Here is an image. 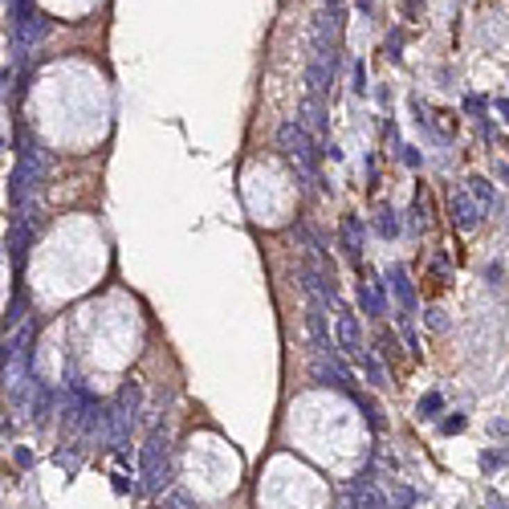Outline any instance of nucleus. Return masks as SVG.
Instances as JSON below:
<instances>
[{
  "label": "nucleus",
  "mask_w": 509,
  "mask_h": 509,
  "mask_svg": "<svg viewBox=\"0 0 509 509\" xmlns=\"http://www.w3.org/2000/svg\"><path fill=\"white\" fill-rule=\"evenodd\" d=\"M452 220H456L460 228H473V224H477V208H473L465 196H452Z\"/></svg>",
  "instance_id": "nucleus-1"
},
{
  "label": "nucleus",
  "mask_w": 509,
  "mask_h": 509,
  "mask_svg": "<svg viewBox=\"0 0 509 509\" xmlns=\"http://www.w3.org/2000/svg\"><path fill=\"white\" fill-rule=\"evenodd\" d=\"M338 334H342V347H347V351H359V326H355V318H351V314L342 318Z\"/></svg>",
  "instance_id": "nucleus-2"
},
{
  "label": "nucleus",
  "mask_w": 509,
  "mask_h": 509,
  "mask_svg": "<svg viewBox=\"0 0 509 509\" xmlns=\"http://www.w3.org/2000/svg\"><path fill=\"white\" fill-rule=\"evenodd\" d=\"M419 416H440V395H436V391H432V395H428V399H419Z\"/></svg>",
  "instance_id": "nucleus-3"
},
{
  "label": "nucleus",
  "mask_w": 509,
  "mask_h": 509,
  "mask_svg": "<svg viewBox=\"0 0 509 509\" xmlns=\"http://www.w3.org/2000/svg\"><path fill=\"white\" fill-rule=\"evenodd\" d=\"M342 237H347V253H351V257H359V240H355V220H347V224H342Z\"/></svg>",
  "instance_id": "nucleus-4"
},
{
  "label": "nucleus",
  "mask_w": 509,
  "mask_h": 509,
  "mask_svg": "<svg viewBox=\"0 0 509 509\" xmlns=\"http://www.w3.org/2000/svg\"><path fill=\"white\" fill-rule=\"evenodd\" d=\"M469 183H473V192H477L481 200H489V204H493V187H489V180H481V176H477V180H469Z\"/></svg>",
  "instance_id": "nucleus-5"
},
{
  "label": "nucleus",
  "mask_w": 509,
  "mask_h": 509,
  "mask_svg": "<svg viewBox=\"0 0 509 509\" xmlns=\"http://www.w3.org/2000/svg\"><path fill=\"white\" fill-rule=\"evenodd\" d=\"M395 290H399V298L412 301V290H408V277H403V269H395Z\"/></svg>",
  "instance_id": "nucleus-6"
},
{
  "label": "nucleus",
  "mask_w": 509,
  "mask_h": 509,
  "mask_svg": "<svg viewBox=\"0 0 509 509\" xmlns=\"http://www.w3.org/2000/svg\"><path fill=\"white\" fill-rule=\"evenodd\" d=\"M379 228H383V233H395V212H383V216H379Z\"/></svg>",
  "instance_id": "nucleus-7"
},
{
  "label": "nucleus",
  "mask_w": 509,
  "mask_h": 509,
  "mask_svg": "<svg viewBox=\"0 0 509 509\" xmlns=\"http://www.w3.org/2000/svg\"><path fill=\"white\" fill-rule=\"evenodd\" d=\"M465 428V416H452V419H444V432H460Z\"/></svg>",
  "instance_id": "nucleus-8"
},
{
  "label": "nucleus",
  "mask_w": 509,
  "mask_h": 509,
  "mask_svg": "<svg viewBox=\"0 0 509 509\" xmlns=\"http://www.w3.org/2000/svg\"><path fill=\"white\" fill-rule=\"evenodd\" d=\"M497 110H501V115L509 119V102H497Z\"/></svg>",
  "instance_id": "nucleus-9"
}]
</instances>
